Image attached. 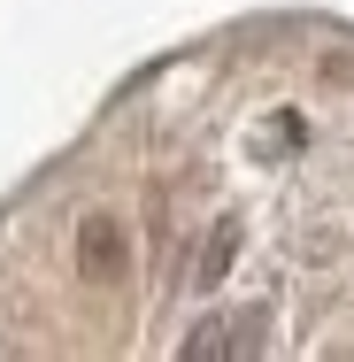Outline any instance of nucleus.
I'll list each match as a JSON object with an SVG mask.
<instances>
[{
  "label": "nucleus",
  "mask_w": 354,
  "mask_h": 362,
  "mask_svg": "<svg viewBox=\"0 0 354 362\" xmlns=\"http://www.w3.org/2000/svg\"><path fill=\"white\" fill-rule=\"evenodd\" d=\"M239 239H247V223H239V216H216L208 247H201V262H193V293H216L223 278H231V262H239Z\"/></svg>",
  "instance_id": "obj_2"
},
{
  "label": "nucleus",
  "mask_w": 354,
  "mask_h": 362,
  "mask_svg": "<svg viewBox=\"0 0 354 362\" xmlns=\"http://www.w3.org/2000/svg\"><path fill=\"white\" fill-rule=\"evenodd\" d=\"M262 332H270V308H247V316L231 324V355H254V347H262Z\"/></svg>",
  "instance_id": "obj_4"
},
{
  "label": "nucleus",
  "mask_w": 354,
  "mask_h": 362,
  "mask_svg": "<svg viewBox=\"0 0 354 362\" xmlns=\"http://www.w3.org/2000/svg\"><path fill=\"white\" fill-rule=\"evenodd\" d=\"M177 355H185V362H216V355H231V324H216V316H208V324H201V332H193Z\"/></svg>",
  "instance_id": "obj_3"
},
{
  "label": "nucleus",
  "mask_w": 354,
  "mask_h": 362,
  "mask_svg": "<svg viewBox=\"0 0 354 362\" xmlns=\"http://www.w3.org/2000/svg\"><path fill=\"white\" fill-rule=\"evenodd\" d=\"M77 278H93V286H124L131 278V231L124 216H85L77 223Z\"/></svg>",
  "instance_id": "obj_1"
}]
</instances>
